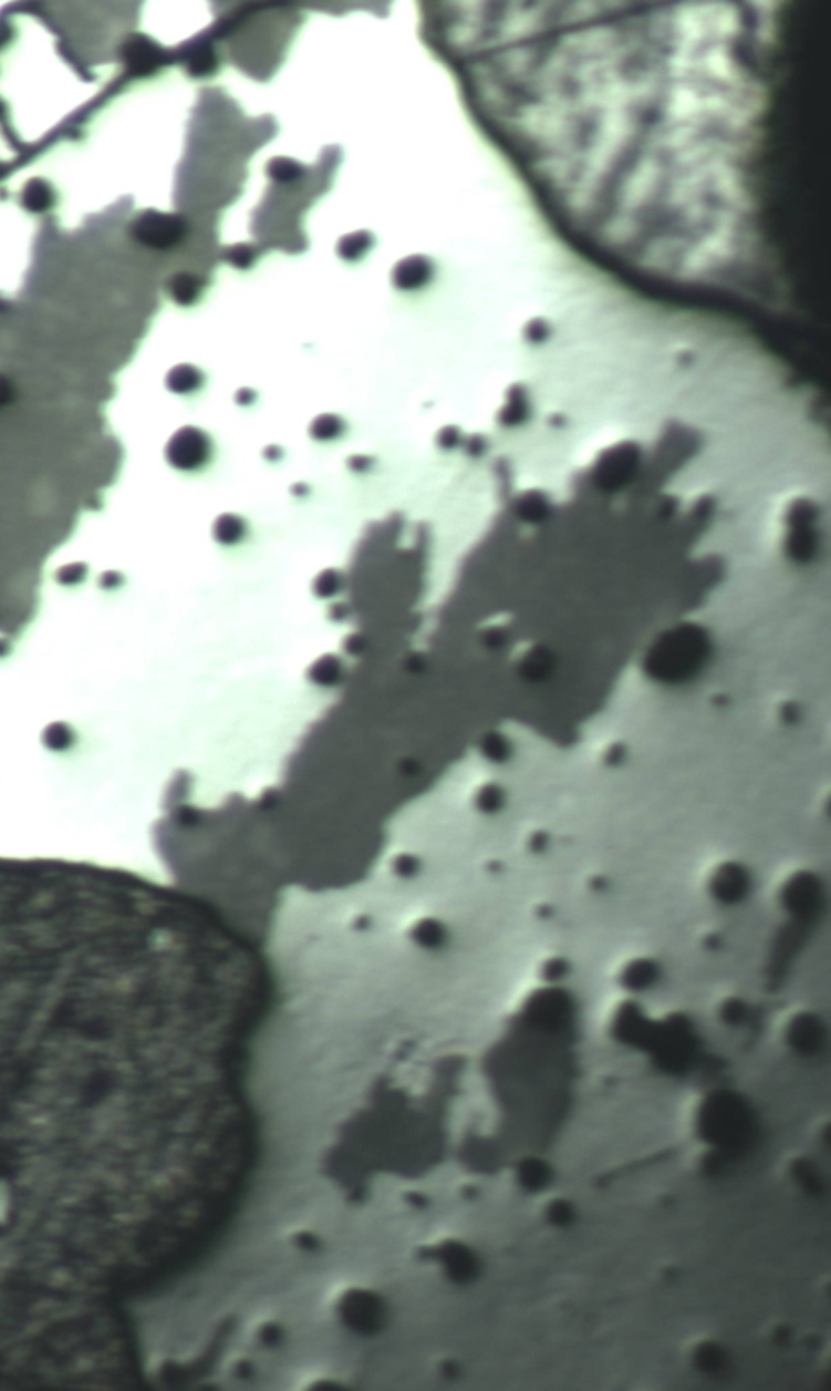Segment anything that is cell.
Segmentation results:
<instances>
[{"instance_id": "6da1fadb", "label": "cell", "mask_w": 831, "mask_h": 1391, "mask_svg": "<svg viewBox=\"0 0 831 1391\" xmlns=\"http://www.w3.org/2000/svg\"><path fill=\"white\" fill-rule=\"evenodd\" d=\"M131 231L138 243L148 248L168 249L180 241L186 226L179 217H174V215L147 212L134 221Z\"/></svg>"}, {"instance_id": "7a4b0ae2", "label": "cell", "mask_w": 831, "mask_h": 1391, "mask_svg": "<svg viewBox=\"0 0 831 1391\" xmlns=\"http://www.w3.org/2000/svg\"><path fill=\"white\" fill-rule=\"evenodd\" d=\"M123 58L128 71L134 74H149L162 62V51L148 38L135 34L128 38L123 47Z\"/></svg>"}, {"instance_id": "3957f363", "label": "cell", "mask_w": 831, "mask_h": 1391, "mask_svg": "<svg viewBox=\"0 0 831 1391\" xmlns=\"http://www.w3.org/2000/svg\"><path fill=\"white\" fill-rule=\"evenodd\" d=\"M23 207L31 214H43L54 204V194L50 184L43 179H31L23 190Z\"/></svg>"}]
</instances>
